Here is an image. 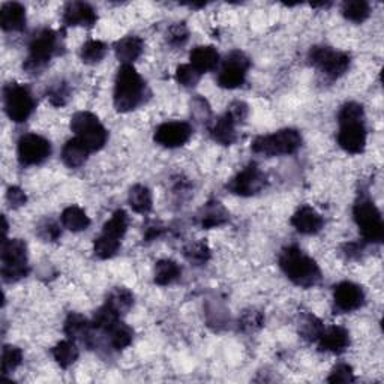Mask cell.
<instances>
[{"label":"cell","mask_w":384,"mask_h":384,"mask_svg":"<svg viewBox=\"0 0 384 384\" xmlns=\"http://www.w3.org/2000/svg\"><path fill=\"white\" fill-rule=\"evenodd\" d=\"M164 233V227L160 224H152L149 225L148 229H146L144 231V239L148 241V242H152L155 239H158V237H161Z\"/></svg>","instance_id":"obj_48"},{"label":"cell","mask_w":384,"mask_h":384,"mask_svg":"<svg viewBox=\"0 0 384 384\" xmlns=\"http://www.w3.org/2000/svg\"><path fill=\"white\" fill-rule=\"evenodd\" d=\"M128 215L125 210H116L113 216L104 224V229H102V233L107 234L110 237H114V239H119L121 241L122 237L125 236L126 230H128Z\"/></svg>","instance_id":"obj_33"},{"label":"cell","mask_w":384,"mask_h":384,"mask_svg":"<svg viewBox=\"0 0 384 384\" xmlns=\"http://www.w3.org/2000/svg\"><path fill=\"white\" fill-rule=\"evenodd\" d=\"M183 254L187 257L188 261H191L195 266H203L209 260H210V248L206 242H192L188 246H185Z\"/></svg>","instance_id":"obj_36"},{"label":"cell","mask_w":384,"mask_h":384,"mask_svg":"<svg viewBox=\"0 0 384 384\" xmlns=\"http://www.w3.org/2000/svg\"><path fill=\"white\" fill-rule=\"evenodd\" d=\"M23 362V351L16 346H5L2 350V374L16 371Z\"/></svg>","instance_id":"obj_38"},{"label":"cell","mask_w":384,"mask_h":384,"mask_svg":"<svg viewBox=\"0 0 384 384\" xmlns=\"http://www.w3.org/2000/svg\"><path fill=\"white\" fill-rule=\"evenodd\" d=\"M92 323L87 322L86 317L77 312H71L66 317L65 322V334L71 341H80L86 346H92Z\"/></svg>","instance_id":"obj_20"},{"label":"cell","mask_w":384,"mask_h":384,"mask_svg":"<svg viewBox=\"0 0 384 384\" xmlns=\"http://www.w3.org/2000/svg\"><path fill=\"white\" fill-rule=\"evenodd\" d=\"M237 126L239 124L229 113H225L210 125V137L222 146H231L237 140Z\"/></svg>","instance_id":"obj_22"},{"label":"cell","mask_w":384,"mask_h":384,"mask_svg":"<svg viewBox=\"0 0 384 384\" xmlns=\"http://www.w3.org/2000/svg\"><path fill=\"white\" fill-rule=\"evenodd\" d=\"M89 149L86 146L78 140V138H71L65 143L63 149H62V161L66 167L70 168H78L84 165L89 158Z\"/></svg>","instance_id":"obj_25"},{"label":"cell","mask_w":384,"mask_h":384,"mask_svg":"<svg viewBox=\"0 0 384 384\" xmlns=\"http://www.w3.org/2000/svg\"><path fill=\"white\" fill-rule=\"evenodd\" d=\"M268 185V176L257 164H249L239 171L227 185V190L241 197H253L261 192Z\"/></svg>","instance_id":"obj_11"},{"label":"cell","mask_w":384,"mask_h":384,"mask_svg":"<svg viewBox=\"0 0 384 384\" xmlns=\"http://www.w3.org/2000/svg\"><path fill=\"white\" fill-rule=\"evenodd\" d=\"M329 383H334V384H338V383H353L354 381V373H353V368L347 363H339L336 365L332 373H330L329 378H327Z\"/></svg>","instance_id":"obj_45"},{"label":"cell","mask_w":384,"mask_h":384,"mask_svg":"<svg viewBox=\"0 0 384 384\" xmlns=\"http://www.w3.org/2000/svg\"><path fill=\"white\" fill-rule=\"evenodd\" d=\"M362 249H363V245H361V243H347L346 246H344V251H346L347 257H350V258L359 256L362 253Z\"/></svg>","instance_id":"obj_49"},{"label":"cell","mask_w":384,"mask_h":384,"mask_svg":"<svg viewBox=\"0 0 384 384\" xmlns=\"http://www.w3.org/2000/svg\"><path fill=\"white\" fill-rule=\"evenodd\" d=\"M105 55H107V45H105L102 41H98V39H90V41H87L82 47V51H80L82 60L89 65L101 62L105 57Z\"/></svg>","instance_id":"obj_37"},{"label":"cell","mask_w":384,"mask_h":384,"mask_svg":"<svg viewBox=\"0 0 384 384\" xmlns=\"http://www.w3.org/2000/svg\"><path fill=\"white\" fill-rule=\"evenodd\" d=\"M365 302V293L361 285L350 281L338 284L334 290L335 309L339 312H353L359 309Z\"/></svg>","instance_id":"obj_15"},{"label":"cell","mask_w":384,"mask_h":384,"mask_svg":"<svg viewBox=\"0 0 384 384\" xmlns=\"http://www.w3.org/2000/svg\"><path fill=\"white\" fill-rule=\"evenodd\" d=\"M251 60L241 50H234L225 57L218 74V84L224 89H237L245 83Z\"/></svg>","instance_id":"obj_10"},{"label":"cell","mask_w":384,"mask_h":384,"mask_svg":"<svg viewBox=\"0 0 384 384\" xmlns=\"http://www.w3.org/2000/svg\"><path fill=\"white\" fill-rule=\"evenodd\" d=\"M182 276V269L173 260H160L155 266V282L158 285H170Z\"/></svg>","instance_id":"obj_29"},{"label":"cell","mask_w":384,"mask_h":384,"mask_svg":"<svg viewBox=\"0 0 384 384\" xmlns=\"http://www.w3.org/2000/svg\"><path fill=\"white\" fill-rule=\"evenodd\" d=\"M0 26L5 32H21L26 28V8L18 2H6L0 9Z\"/></svg>","instance_id":"obj_21"},{"label":"cell","mask_w":384,"mask_h":384,"mask_svg":"<svg viewBox=\"0 0 384 384\" xmlns=\"http://www.w3.org/2000/svg\"><path fill=\"white\" fill-rule=\"evenodd\" d=\"M202 74L198 72L194 66L190 65H179L176 70V82L183 87H195L200 82Z\"/></svg>","instance_id":"obj_39"},{"label":"cell","mask_w":384,"mask_h":384,"mask_svg":"<svg viewBox=\"0 0 384 384\" xmlns=\"http://www.w3.org/2000/svg\"><path fill=\"white\" fill-rule=\"evenodd\" d=\"M105 335H107L109 341H110V346L114 349V350H124L126 349L129 344L132 342V338H134V332H132V329L125 324L124 322L117 320L107 332H105Z\"/></svg>","instance_id":"obj_30"},{"label":"cell","mask_w":384,"mask_h":384,"mask_svg":"<svg viewBox=\"0 0 384 384\" xmlns=\"http://www.w3.org/2000/svg\"><path fill=\"white\" fill-rule=\"evenodd\" d=\"M53 357H55L56 363L66 369L70 368L71 365L75 363V361L78 359V349L74 344V341H60L59 344H56L55 347L51 350Z\"/></svg>","instance_id":"obj_31"},{"label":"cell","mask_w":384,"mask_h":384,"mask_svg":"<svg viewBox=\"0 0 384 384\" xmlns=\"http://www.w3.org/2000/svg\"><path fill=\"white\" fill-rule=\"evenodd\" d=\"M144 43L143 39L136 36V35H129L114 44V53L116 57L122 62V65H132L134 63L143 53Z\"/></svg>","instance_id":"obj_23"},{"label":"cell","mask_w":384,"mask_h":384,"mask_svg":"<svg viewBox=\"0 0 384 384\" xmlns=\"http://www.w3.org/2000/svg\"><path fill=\"white\" fill-rule=\"evenodd\" d=\"M356 121H365V110L361 104L357 102H347L344 104L339 113H338V122H356Z\"/></svg>","instance_id":"obj_40"},{"label":"cell","mask_w":384,"mask_h":384,"mask_svg":"<svg viewBox=\"0 0 384 384\" xmlns=\"http://www.w3.org/2000/svg\"><path fill=\"white\" fill-rule=\"evenodd\" d=\"M128 203L131 209L137 212V214L143 215L149 214L153 207V198L150 190L148 187H144V185H136V187H132L129 191Z\"/></svg>","instance_id":"obj_27"},{"label":"cell","mask_w":384,"mask_h":384,"mask_svg":"<svg viewBox=\"0 0 384 384\" xmlns=\"http://www.w3.org/2000/svg\"><path fill=\"white\" fill-rule=\"evenodd\" d=\"M342 16L353 23H363L371 16V6L365 0H349L342 4Z\"/></svg>","instance_id":"obj_32"},{"label":"cell","mask_w":384,"mask_h":384,"mask_svg":"<svg viewBox=\"0 0 384 384\" xmlns=\"http://www.w3.org/2000/svg\"><path fill=\"white\" fill-rule=\"evenodd\" d=\"M60 221H62V225L65 229H68L70 231H74V233L84 231L89 229V225H90V219H89L87 214L78 206L66 207L62 212Z\"/></svg>","instance_id":"obj_26"},{"label":"cell","mask_w":384,"mask_h":384,"mask_svg":"<svg viewBox=\"0 0 384 384\" xmlns=\"http://www.w3.org/2000/svg\"><path fill=\"white\" fill-rule=\"evenodd\" d=\"M70 95H71L70 86L65 82L53 84L47 92V98L51 102V105H55V107H63V105L68 102Z\"/></svg>","instance_id":"obj_41"},{"label":"cell","mask_w":384,"mask_h":384,"mask_svg":"<svg viewBox=\"0 0 384 384\" xmlns=\"http://www.w3.org/2000/svg\"><path fill=\"white\" fill-rule=\"evenodd\" d=\"M2 278L5 282H17L29 275L28 245L21 239H5L2 245Z\"/></svg>","instance_id":"obj_6"},{"label":"cell","mask_w":384,"mask_h":384,"mask_svg":"<svg viewBox=\"0 0 384 384\" xmlns=\"http://www.w3.org/2000/svg\"><path fill=\"white\" fill-rule=\"evenodd\" d=\"M105 305L119 315L126 314L132 308V305H134V295L125 287H114L109 293Z\"/></svg>","instance_id":"obj_28"},{"label":"cell","mask_w":384,"mask_h":384,"mask_svg":"<svg viewBox=\"0 0 384 384\" xmlns=\"http://www.w3.org/2000/svg\"><path fill=\"white\" fill-rule=\"evenodd\" d=\"M6 200L12 209H18L28 203V195L18 187H11L6 191Z\"/></svg>","instance_id":"obj_46"},{"label":"cell","mask_w":384,"mask_h":384,"mask_svg":"<svg viewBox=\"0 0 384 384\" xmlns=\"http://www.w3.org/2000/svg\"><path fill=\"white\" fill-rule=\"evenodd\" d=\"M119 248H121V241L114 239V237H110L107 234H101L98 239H95L94 243V251L95 256L101 260H109L117 254Z\"/></svg>","instance_id":"obj_35"},{"label":"cell","mask_w":384,"mask_h":384,"mask_svg":"<svg viewBox=\"0 0 384 384\" xmlns=\"http://www.w3.org/2000/svg\"><path fill=\"white\" fill-rule=\"evenodd\" d=\"M97 21V11L86 2H70L63 9V23L66 26L94 28Z\"/></svg>","instance_id":"obj_16"},{"label":"cell","mask_w":384,"mask_h":384,"mask_svg":"<svg viewBox=\"0 0 384 384\" xmlns=\"http://www.w3.org/2000/svg\"><path fill=\"white\" fill-rule=\"evenodd\" d=\"M302 146V137L296 129H281L270 136H261L253 141V152L264 156L293 155Z\"/></svg>","instance_id":"obj_7"},{"label":"cell","mask_w":384,"mask_h":384,"mask_svg":"<svg viewBox=\"0 0 384 384\" xmlns=\"http://www.w3.org/2000/svg\"><path fill=\"white\" fill-rule=\"evenodd\" d=\"M192 126L188 122H165L155 131V141L167 149H176L185 146L192 137Z\"/></svg>","instance_id":"obj_13"},{"label":"cell","mask_w":384,"mask_h":384,"mask_svg":"<svg viewBox=\"0 0 384 384\" xmlns=\"http://www.w3.org/2000/svg\"><path fill=\"white\" fill-rule=\"evenodd\" d=\"M280 266L288 280L299 287L311 288L322 281L319 264L296 245L285 246L281 251Z\"/></svg>","instance_id":"obj_2"},{"label":"cell","mask_w":384,"mask_h":384,"mask_svg":"<svg viewBox=\"0 0 384 384\" xmlns=\"http://www.w3.org/2000/svg\"><path fill=\"white\" fill-rule=\"evenodd\" d=\"M338 144L341 149L351 155H359L366 148V128L365 121L339 124Z\"/></svg>","instance_id":"obj_14"},{"label":"cell","mask_w":384,"mask_h":384,"mask_svg":"<svg viewBox=\"0 0 384 384\" xmlns=\"http://www.w3.org/2000/svg\"><path fill=\"white\" fill-rule=\"evenodd\" d=\"M60 50V36L51 29L38 32L29 44V57L26 59L23 68L29 74H41L51 57Z\"/></svg>","instance_id":"obj_3"},{"label":"cell","mask_w":384,"mask_h":384,"mask_svg":"<svg viewBox=\"0 0 384 384\" xmlns=\"http://www.w3.org/2000/svg\"><path fill=\"white\" fill-rule=\"evenodd\" d=\"M190 60L198 72L204 74L216 68L219 63V53L212 45H200L191 51Z\"/></svg>","instance_id":"obj_24"},{"label":"cell","mask_w":384,"mask_h":384,"mask_svg":"<svg viewBox=\"0 0 384 384\" xmlns=\"http://www.w3.org/2000/svg\"><path fill=\"white\" fill-rule=\"evenodd\" d=\"M227 113L234 119V121H236L237 124L242 125V124H245V121H246L249 110H248V105H246L245 102H242V101H236V102H233V104L230 105L229 110H227Z\"/></svg>","instance_id":"obj_47"},{"label":"cell","mask_w":384,"mask_h":384,"mask_svg":"<svg viewBox=\"0 0 384 384\" xmlns=\"http://www.w3.org/2000/svg\"><path fill=\"white\" fill-rule=\"evenodd\" d=\"M4 104L8 117L16 124L28 121L35 110L32 92L18 83H8L4 87Z\"/></svg>","instance_id":"obj_9"},{"label":"cell","mask_w":384,"mask_h":384,"mask_svg":"<svg viewBox=\"0 0 384 384\" xmlns=\"http://www.w3.org/2000/svg\"><path fill=\"white\" fill-rule=\"evenodd\" d=\"M291 225L302 234H317L322 231L324 221L322 215L311 206H302L291 216Z\"/></svg>","instance_id":"obj_18"},{"label":"cell","mask_w":384,"mask_h":384,"mask_svg":"<svg viewBox=\"0 0 384 384\" xmlns=\"http://www.w3.org/2000/svg\"><path fill=\"white\" fill-rule=\"evenodd\" d=\"M148 98V86L132 65H122L114 83V107L119 113L138 109Z\"/></svg>","instance_id":"obj_1"},{"label":"cell","mask_w":384,"mask_h":384,"mask_svg":"<svg viewBox=\"0 0 384 384\" xmlns=\"http://www.w3.org/2000/svg\"><path fill=\"white\" fill-rule=\"evenodd\" d=\"M36 233L44 242H56L62 236L60 227L53 219H44V221L39 222Z\"/></svg>","instance_id":"obj_42"},{"label":"cell","mask_w":384,"mask_h":384,"mask_svg":"<svg viewBox=\"0 0 384 384\" xmlns=\"http://www.w3.org/2000/svg\"><path fill=\"white\" fill-rule=\"evenodd\" d=\"M308 60L317 70L323 72L329 80H336L350 68V56L347 53L336 51L330 47L315 45L308 53Z\"/></svg>","instance_id":"obj_8"},{"label":"cell","mask_w":384,"mask_h":384,"mask_svg":"<svg viewBox=\"0 0 384 384\" xmlns=\"http://www.w3.org/2000/svg\"><path fill=\"white\" fill-rule=\"evenodd\" d=\"M263 323H264V317L258 311H246L242 315V319L239 320L241 329L243 330V332H254V330L263 326Z\"/></svg>","instance_id":"obj_44"},{"label":"cell","mask_w":384,"mask_h":384,"mask_svg":"<svg viewBox=\"0 0 384 384\" xmlns=\"http://www.w3.org/2000/svg\"><path fill=\"white\" fill-rule=\"evenodd\" d=\"M71 131L75 138L80 140L89 152L101 150L109 140V132L99 122V119L90 111H78L71 119Z\"/></svg>","instance_id":"obj_5"},{"label":"cell","mask_w":384,"mask_h":384,"mask_svg":"<svg viewBox=\"0 0 384 384\" xmlns=\"http://www.w3.org/2000/svg\"><path fill=\"white\" fill-rule=\"evenodd\" d=\"M197 219L202 229L210 230L222 227V225L227 224L230 219V214L229 210L222 206V203L214 200L202 207V210L198 212Z\"/></svg>","instance_id":"obj_19"},{"label":"cell","mask_w":384,"mask_h":384,"mask_svg":"<svg viewBox=\"0 0 384 384\" xmlns=\"http://www.w3.org/2000/svg\"><path fill=\"white\" fill-rule=\"evenodd\" d=\"M18 161L24 167L43 164L51 155V144L38 134H26L18 140Z\"/></svg>","instance_id":"obj_12"},{"label":"cell","mask_w":384,"mask_h":384,"mask_svg":"<svg viewBox=\"0 0 384 384\" xmlns=\"http://www.w3.org/2000/svg\"><path fill=\"white\" fill-rule=\"evenodd\" d=\"M353 216L366 242L381 243L384 239V224L381 212L369 197L357 198L353 207Z\"/></svg>","instance_id":"obj_4"},{"label":"cell","mask_w":384,"mask_h":384,"mask_svg":"<svg viewBox=\"0 0 384 384\" xmlns=\"http://www.w3.org/2000/svg\"><path fill=\"white\" fill-rule=\"evenodd\" d=\"M324 329L326 327L320 319H317V317L312 314H307V315H303V319L300 320L299 332L302 338H305L307 341L317 342L323 335Z\"/></svg>","instance_id":"obj_34"},{"label":"cell","mask_w":384,"mask_h":384,"mask_svg":"<svg viewBox=\"0 0 384 384\" xmlns=\"http://www.w3.org/2000/svg\"><path fill=\"white\" fill-rule=\"evenodd\" d=\"M190 38V31L185 24H173L171 28L167 31V43L171 47H182L187 44Z\"/></svg>","instance_id":"obj_43"},{"label":"cell","mask_w":384,"mask_h":384,"mask_svg":"<svg viewBox=\"0 0 384 384\" xmlns=\"http://www.w3.org/2000/svg\"><path fill=\"white\" fill-rule=\"evenodd\" d=\"M317 342H319L320 351L341 354L350 346V334L347 329H344L341 326H332L329 329H324L323 335Z\"/></svg>","instance_id":"obj_17"}]
</instances>
